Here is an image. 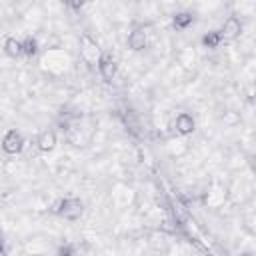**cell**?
Instances as JSON below:
<instances>
[{
  "label": "cell",
  "instance_id": "1",
  "mask_svg": "<svg viewBox=\"0 0 256 256\" xmlns=\"http://www.w3.org/2000/svg\"><path fill=\"white\" fill-rule=\"evenodd\" d=\"M50 214L62 216L66 220H78L84 214V204L80 198H58L50 206Z\"/></svg>",
  "mask_w": 256,
  "mask_h": 256
},
{
  "label": "cell",
  "instance_id": "2",
  "mask_svg": "<svg viewBox=\"0 0 256 256\" xmlns=\"http://www.w3.org/2000/svg\"><path fill=\"white\" fill-rule=\"evenodd\" d=\"M96 64H98L100 76H102L106 82H112V80L116 78V74H118V62H116V58L112 56V52H102Z\"/></svg>",
  "mask_w": 256,
  "mask_h": 256
},
{
  "label": "cell",
  "instance_id": "3",
  "mask_svg": "<svg viewBox=\"0 0 256 256\" xmlns=\"http://www.w3.org/2000/svg\"><path fill=\"white\" fill-rule=\"evenodd\" d=\"M100 48L96 44V40H92L88 34H82L80 36V56L86 64H96L98 58H100Z\"/></svg>",
  "mask_w": 256,
  "mask_h": 256
},
{
  "label": "cell",
  "instance_id": "4",
  "mask_svg": "<svg viewBox=\"0 0 256 256\" xmlns=\"http://www.w3.org/2000/svg\"><path fill=\"white\" fill-rule=\"evenodd\" d=\"M24 136L18 132V130H8L6 134H4V138H2V150L6 152V154H20L22 150H24Z\"/></svg>",
  "mask_w": 256,
  "mask_h": 256
},
{
  "label": "cell",
  "instance_id": "5",
  "mask_svg": "<svg viewBox=\"0 0 256 256\" xmlns=\"http://www.w3.org/2000/svg\"><path fill=\"white\" fill-rule=\"evenodd\" d=\"M174 130H176V134H180V136H190V134L196 130V120H194L188 112H180V114L174 118Z\"/></svg>",
  "mask_w": 256,
  "mask_h": 256
},
{
  "label": "cell",
  "instance_id": "6",
  "mask_svg": "<svg viewBox=\"0 0 256 256\" xmlns=\"http://www.w3.org/2000/svg\"><path fill=\"white\" fill-rule=\"evenodd\" d=\"M218 32H220L222 40H224V38H228V40L238 38V36H240V32H242V20H240L238 16H228V18L224 20V24H222V28H220Z\"/></svg>",
  "mask_w": 256,
  "mask_h": 256
},
{
  "label": "cell",
  "instance_id": "7",
  "mask_svg": "<svg viewBox=\"0 0 256 256\" xmlns=\"http://www.w3.org/2000/svg\"><path fill=\"white\" fill-rule=\"evenodd\" d=\"M56 144H58V136H56V132L52 128L42 130L38 134V138H36V146H38L40 152H52L56 148Z\"/></svg>",
  "mask_w": 256,
  "mask_h": 256
},
{
  "label": "cell",
  "instance_id": "8",
  "mask_svg": "<svg viewBox=\"0 0 256 256\" xmlns=\"http://www.w3.org/2000/svg\"><path fill=\"white\" fill-rule=\"evenodd\" d=\"M126 44H128V48H130L132 52H140V50H144V48H146V44H148L146 32H144L142 28H134V30L128 34Z\"/></svg>",
  "mask_w": 256,
  "mask_h": 256
},
{
  "label": "cell",
  "instance_id": "9",
  "mask_svg": "<svg viewBox=\"0 0 256 256\" xmlns=\"http://www.w3.org/2000/svg\"><path fill=\"white\" fill-rule=\"evenodd\" d=\"M4 54L10 56V58H18V56H22V42L16 40L14 36H8V38L4 40Z\"/></svg>",
  "mask_w": 256,
  "mask_h": 256
},
{
  "label": "cell",
  "instance_id": "10",
  "mask_svg": "<svg viewBox=\"0 0 256 256\" xmlns=\"http://www.w3.org/2000/svg\"><path fill=\"white\" fill-rule=\"evenodd\" d=\"M192 22H194V14L192 12H176L174 18H172V26L176 30H186Z\"/></svg>",
  "mask_w": 256,
  "mask_h": 256
},
{
  "label": "cell",
  "instance_id": "11",
  "mask_svg": "<svg viewBox=\"0 0 256 256\" xmlns=\"http://www.w3.org/2000/svg\"><path fill=\"white\" fill-rule=\"evenodd\" d=\"M220 44H222V36H220L218 30H210L202 36V46L208 48V50H216Z\"/></svg>",
  "mask_w": 256,
  "mask_h": 256
},
{
  "label": "cell",
  "instance_id": "12",
  "mask_svg": "<svg viewBox=\"0 0 256 256\" xmlns=\"http://www.w3.org/2000/svg\"><path fill=\"white\" fill-rule=\"evenodd\" d=\"M20 42H22V56L32 58V56L38 54V40H36L34 36H26V38L20 40Z\"/></svg>",
  "mask_w": 256,
  "mask_h": 256
},
{
  "label": "cell",
  "instance_id": "13",
  "mask_svg": "<svg viewBox=\"0 0 256 256\" xmlns=\"http://www.w3.org/2000/svg\"><path fill=\"white\" fill-rule=\"evenodd\" d=\"M56 256H76V246L72 242H62L56 248Z\"/></svg>",
  "mask_w": 256,
  "mask_h": 256
},
{
  "label": "cell",
  "instance_id": "14",
  "mask_svg": "<svg viewBox=\"0 0 256 256\" xmlns=\"http://www.w3.org/2000/svg\"><path fill=\"white\" fill-rule=\"evenodd\" d=\"M0 256H8V252H6V248H4L2 242H0Z\"/></svg>",
  "mask_w": 256,
  "mask_h": 256
}]
</instances>
